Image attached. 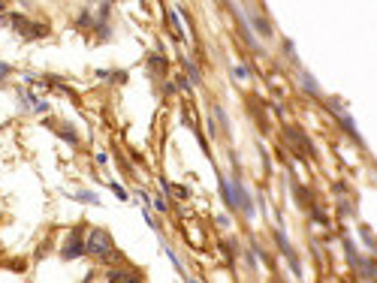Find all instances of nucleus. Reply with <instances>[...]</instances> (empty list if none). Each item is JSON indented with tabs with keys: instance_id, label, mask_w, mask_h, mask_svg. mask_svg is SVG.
<instances>
[{
	"instance_id": "2",
	"label": "nucleus",
	"mask_w": 377,
	"mask_h": 283,
	"mask_svg": "<svg viewBox=\"0 0 377 283\" xmlns=\"http://www.w3.org/2000/svg\"><path fill=\"white\" fill-rule=\"evenodd\" d=\"M9 24H12V27H15V30H18V33H21L24 39H40V36H46V30H49L46 24L27 21V18H24L21 12H12V15H9Z\"/></svg>"
},
{
	"instance_id": "6",
	"label": "nucleus",
	"mask_w": 377,
	"mask_h": 283,
	"mask_svg": "<svg viewBox=\"0 0 377 283\" xmlns=\"http://www.w3.org/2000/svg\"><path fill=\"white\" fill-rule=\"evenodd\" d=\"M251 24L259 30V36H272V24L262 18V15H251Z\"/></svg>"
},
{
	"instance_id": "15",
	"label": "nucleus",
	"mask_w": 377,
	"mask_h": 283,
	"mask_svg": "<svg viewBox=\"0 0 377 283\" xmlns=\"http://www.w3.org/2000/svg\"><path fill=\"white\" fill-rule=\"evenodd\" d=\"M187 88H190V82H187L184 75H181V78H175V91H187Z\"/></svg>"
},
{
	"instance_id": "4",
	"label": "nucleus",
	"mask_w": 377,
	"mask_h": 283,
	"mask_svg": "<svg viewBox=\"0 0 377 283\" xmlns=\"http://www.w3.org/2000/svg\"><path fill=\"white\" fill-rule=\"evenodd\" d=\"M278 244H281V250H284V256H287V262H290V268L302 277V265H299V256H296V250L290 247V241H287V235H284V229L278 232Z\"/></svg>"
},
{
	"instance_id": "14",
	"label": "nucleus",
	"mask_w": 377,
	"mask_h": 283,
	"mask_svg": "<svg viewBox=\"0 0 377 283\" xmlns=\"http://www.w3.org/2000/svg\"><path fill=\"white\" fill-rule=\"evenodd\" d=\"M151 66L163 72V69H166V57H163V55H160V57H154V60H151Z\"/></svg>"
},
{
	"instance_id": "8",
	"label": "nucleus",
	"mask_w": 377,
	"mask_h": 283,
	"mask_svg": "<svg viewBox=\"0 0 377 283\" xmlns=\"http://www.w3.org/2000/svg\"><path fill=\"white\" fill-rule=\"evenodd\" d=\"M302 88H305L311 97H320V91H317V82H314V78H311L308 72H302Z\"/></svg>"
},
{
	"instance_id": "17",
	"label": "nucleus",
	"mask_w": 377,
	"mask_h": 283,
	"mask_svg": "<svg viewBox=\"0 0 377 283\" xmlns=\"http://www.w3.org/2000/svg\"><path fill=\"white\" fill-rule=\"evenodd\" d=\"M33 109H36V112H49V103H43V100H33Z\"/></svg>"
},
{
	"instance_id": "5",
	"label": "nucleus",
	"mask_w": 377,
	"mask_h": 283,
	"mask_svg": "<svg viewBox=\"0 0 377 283\" xmlns=\"http://www.w3.org/2000/svg\"><path fill=\"white\" fill-rule=\"evenodd\" d=\"M220 196H223V202H226V208H239V196H236V184L233 181H226V178H220Z\"/></svg>"
},
{
	"instance_id": "9",
	"label": "nucleus",
	"mask_w": 377,
	"mask_h": 283,
	"mask_svg": "<svg viewBox=\"0 0 377 283\" xmlns=\"http://www.w3.org/2000/svg\"><path fill=\"white\" fill-rule=\"evenodd\" d=\"M75 199H79V202H88V205H100V196L91 193V190H79V193H75Z\"/></svg>"
},
{
	"instance_id": "3",
	"label": "nucleus",
	"mask_w": 377,
	"mask_h": 283,
	"mask_svg": "<svg viewBox=\"0 0 377 283\" xmlns=\"http://www.w3.org/2000/svg\"><path fill=\"white\" fill-rule=\"evenodd\" d=\"M85 253H88V247H85L82 235H79V232H69L66 241H63V247H61V256H63V259H79V256H85Z\"/></svg>"
},
{
	"instance_id": "20",
	"label": "nucleus",
	"mask_w": 377,
	"mask_h": 283,
	"mask_svg": "<svg viewBox=\"0 0 377 283\" xmlns=\"http://www.w3.org/2000/svg\"><path fill=\"white\" fill-rule=\"evenodd\" d=\"M127 283H142V280H139L136 274H130V277H127Z\"/></svg>"
},
{
	"instance_id": "11",
	"label": "nucleus",
	"mask_w": 377,
	"mask_h": 283,
	"mask_svg": "<svg viewBox=\"0 0 377 283\" xmlns=\"http://www.w3.org/2000/svg\"><path fill=\"white\" fill-rule=\"evenodd\" d=\"M79 24H82V27H85V24H88V27L94 24V15H91V9H82V15H79Z\"/></svg>"
},
{
	"instance_id": "18",
	"label": "nucleus",
	"mask_w": 377,
	"mask_h": 283,
	"mask_svg": "<svg viewBox=\"0 0 377 283\" xmlns=\"http://www.w3.org/2000/svg\"><path fill=\"white\" fill-rule=\"evenodd\" d=\"M172 193H175L178 199H187V187H172Z\"/></svg>"
},
{
	"instance_id": "16",
	"label": "nucleus",
	"mask_w": 377,
	"mask_h": 283,
	"mask_svg": "<svg viewBox=\"0 0 377 283\" xmlns=\"http://www.w3.org/2000/svg\"><path fill=\"white\" fill-rule=\"evenodd\" d=\"M220 250L226 253V262H233V259H236V256H233V247H230V244H226V241H223V244H220Z\"/></svg>"
},
{
	"instance_id": "13",
	"label": "nucleus",
	"mask_w": 377,
	"mask_h": 283,
	"mask_svg": "<svg viewBox=\"0 0 377 283\" xmlns=\"http://www.w3.org/2000/svg\"><path fill=\"white\" fill-rule=\"evenodd\" d=\"M109 190H112V193H115L118 199H127V193H124V190H121V184H115V181H112V184H109Z\"/></svg>"
},
{
	"instance_id": "19",
	"label": "nucleus",
	"mask_w": 377,
	"mask_h": 283,
	"mask_svg": "<svg viewBox=\"0 0 377 283\" xmlns=\"http://www.w3.org/2000/svg\"><path fill=\"white\" fill-rule=\"evenodd\" d=\"M3 75H9V63H3V60H0V78H3Z\"/></svg>"
},
{
	"instance_id": "7",
	"label": "nucleus",
	"mask_w": 377,
	"mask_h": 283,
	"mask_svg": "<svg viewBox=\"0 0 377 283\" xmlns=\"http://www.w3.org/2000/svg\"><path fill=\"white\" fill-rule=\"evenodd\" d=\"M169 15H166V24L172 27V33L178 36V39H184V27H181V21H178V15H175V9H166Z\"/></svg>"
},
{
	"instance_id": "1",
	"label": "nucleus",
	"mask_w": 377,
	"mask_h": 283,
	"mask_svg": "<svg viewBox=\"0 0 377 283\" xmlns=\"http://www.w3.org/2000/svg\"><path fill=\"white\" fill-rule=\"evenodd\" d=\"M85 247H88V256H97V259H121L118 253H115V244H112V235L106 232V229H91L88 232V241H85Z\"/></svg>"
},
{
	"instance_id": "12",
	"label": "nucleus",
	"mask_w": 377,
	"mask_h": 283,
	"mask_svg": "<svg viewBox=\"0 0 377 283\" xmlns=\"http://www.w3.org/2000/svg\"><path fill=\"white\" fill-rule=\"evenodd\" d=\"M154 208H157V211H160V214H163V211H166V208H169V202H166V199H163V196H157V199H154Z\"/></svg>"
},
{
	"instance_id": "10",
	"label": "nucleus",
	"mask_w": 377,
	"mask_h": 283,
	"mask_svg": "<svg viewBox=\"0 0 377 283\" xmlns=\"http://www.w3.org/2000/svg\"><path fill=\"white\" fill-rule=\"evenodd\" d=\"M184 69L190 72V78H193V82H202V75H199V69L193 66V60H184Z\"/></svg>"
}]
</instances>
